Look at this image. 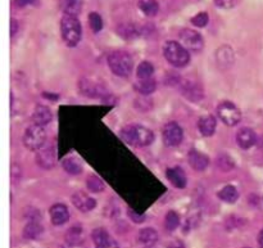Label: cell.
I'll use <instances>...</instances> for the list:
<instances>
[{
  "mask_svg": "<svg viewBox=\"0 0 263 248\" xmlns=\"http://www.w3.org/2000/svg\"><path fill=\"white\" fill-rule=\"evenodd\" d=\"M120 136L132 147H148L154 141V133L142 125H127L122 129Z\"/></svg>",
  "mask_w": 263,
  "mask_h": 248,
  "instance_id": "1",
  "label": "cell"
},
{
  "mask_svg": "<svg viewBox=\"0 0 263 248\" xmlns=\"http://www.w3.org/2000/svg\"><path fill=\"white\" fill-rule=\"evenodd\" d=\"M61 35L67 46L75 48L80 43L82 36V27L79 18L64 14L61 20Z\"/></svg>",
  "mask_w": 263,
  "mask_h": 248,
  "instance_id": "2",
  "label": "cell"
},
{
  "mask_svg": "<svg viewBox=\"0 0 263 248\" xmlns=\"http://www.w3.org/2000/svg\"><path fill=\"white\" fill-rule=\"evenodd\" d=\"M107 62L112 72L118 77H128L134 69L132 57L125 50H115L109 53Z\"/></svg>",
  "mask_w": 263,
  "mask_h": 248,
  "instance_id": "3",
  "label": "cell"
},
{
  "mask_svg": "<svg viewBox=\"0 0 263 248\" xmlns=\"http://www.w3.org/2000/svg\"><path fill=\"white\" fill-rule=\"evenodd\" d=\"M163 55L173 67L182 68L190 62V53L181 43L170 40L163 45Z\"/></svg>",
  "mask_w": 263,
  "mask_h": 248,
  "instance_id": "4",
  "label": "cell"
},
{
  "mask_svg": "<svg viewBox=\"0 0 263 248\" xmlns=\"http://www.w3.org/2000/svg\"><path fill=\"white\" fill-rule=\"evenodd\" d=\"M46 141V131L44 126L40 125H31L26 129L23 134V144L28 151L39 152L44 148Z\"/></svg>",
  "mask_w": 263,
  "mask_h": 248,
  "instance_id": "5",
  "label": "cell"
},
{
  "mask_svg": "<svg viewBox=\"0 0 263 248\" xmlns=\"http://www.w3.org/2000/svg\"><path fill=\"white\" fill-rule=\"evenodd\" d=\"M217 114L218 118L225 125L232 128L239 124L242 120V112L236 104H234L230 100H223L217 106Z\"/></svg>",
  "mask_w": 263,
  "mask_h": 248,
  "instance_id": "6",
  "label": "cell"
},
{
  "mask_svg": "<svg viewBox=\"0 0 263 248\" xmlns=\"http://www.w3.org/2000/svg\"><path fill=\"white\" fill-rule=\"evenodd\" d=\"M179 39H180L181 44L191 52H201L203 46H204V40L203 36L195 30L191 28H183L179 34Z\"/></svg>",
  "mask_w": 263,
  "mask_h": 248,
  "instance_id": "7",
  "label": "cell"
},
{
  "mask_svg": "<svg viewBox=\"0 0 263 248\" xmlns=\"http://www.w3.org/2000/svg\"><path fill=\"white\" fill-rule=\"evenodd\" d=\"M162 139L163 143L167 147H171V148L180 145L183 139L182 128L177 122H175V121L167 122L162 130Z\"/></svg>",
  "mask_w": 263,
  "mask_h": 248,
  "instance_id": "8",
  "label": "cell"
},
{
  "mask_svg": "<svg viewBox=\"0 0 263 248\" xmlns=\"http://www.w3.org/2000/svg\"><path fill=\"white\" fill-rule=\"evenodd\" d=\"M79 89L81 94L89 98H103L107 94V90L104 89L101 83L87 77H83L79 81Z\"/></svg>",
  "mask_w": 263,
  "mask_h": 248,
  "instance_id": "9",
  "label": "cell"
},
{
  "mask_svg": "<svg viewBox=\"0 0 263 248\" xmlns=\"http://www.w3.org/2000/svg\"><path fill=\"white\" fill-rule=\"evenodd\" d=\"M36 162L41 169H53L57 163L56 148L52 147V145H48V147H44V148L40 149L38 152V155H36Z\"/></svg>",
  "mask_w": 263,
  "mask_h": 248,
  "instance_id": "10",
  "label": "cell"
},
{
  "mask_svg": "<svg viewBox=\"0 0 263 248\" xmlns=\"http://www.w3.org/2000/svg\"><path fill=\"white\" fill-rule=\"evenodd\" d=\"M91 237H93V241L97 248H120L117 242L103 227H98V229L93 230Z\"/></svg>",
  "mask_w": 263,
  "mask_h": 248,
  "instance_id": "11",
  "label": "cell"
},
{
  "mask_svg": "<svg viewBox=\"0 0 263 248\" xmlns=\"http://www.w3.org/2000/svg\"><path fill=\"white\" fill-rule=\"evenodd\" d=\"M187 161H189L191 169L199 171V173L207 170V167L209 166V157L198 149H190V152L187 153Z\"/></svg>",
  "mask_w": 263,
  "mask_h": 248,
  "instance_id": "12",
  "label": "cell"
},
{
  "mask_svg": "<svg viewBox=\"0 0 263 248\" xmlns=\"http://www.w3.org/2000/svg\"><path fill=\"white\" fill-rule=\"evenodd\" d=\"M71 200H72V203L75 204V207L81 212H90L97 207V201L94 200L93 197L83 193V192L75 193Z\"/></svg>",
  "mask_w": 263,
  "mask_h": 248,
  "instance_id": "13",
  "label": "cell"
},
{
  "mask_svg": "<svg viewBox=\"0 0 263 248\" xmlns=\"http://www.w3.org/2000/svg\"><path fill=\"white\" fill-rule=\"evenodd\" d=\"M234 61H235V54L229 45H223L216 53V62L221 69H229L234 65Z\"/></svg>",
  "mask_w": 263,
  "mask_h": 248,
  "instance_id": "14",
  "label": "cell"
},
{
  "mask_svg": "<svg viewBox=\"0 0 263 248\" xmlns=\"http://www.w3.org/2000/svg\"><path fill=\"white\" fill-rule=\"evenodd\" d=\"M50 214V220L56 226H61V225L66 224L67 221L69 220V211L67 206L62 203H56L53 204L49 210Z\"/></svg>",
  "mask_w": 263,
  "mask_h": 248,
  "instance_id": "15",
  "label": "cell"
},
{
  "mask_svg": "<svg viewBox=\"0 0 263 248\" xmlns=\"http://www.w3.org/2000/svg\"><path fill=\"white\" fill-rule=\"evenodd\" d=\"M166 176L168 181L172 184L173 186H176L179 189H183L186 188L187 185V178L186 174L183 171L181 167L176 166V167H171V169H167Z\"/></svg>",
  "mask_w": 263,
  "mask_h": 248,
  "instance_id": "16",
  "label": "cell"
},
{
  "mask_svg": "<svg viewBox=\"0 0 263 248\" xmlns=\"http://www.w3.org/2000/svg\"><path fill=\"white\" fill-rule=\"evenodd\" d=\"M236 143L243 149L252 148L257 143V134L249 128L240 129L236 133Z\"/></svg>",
  "mask_w": 263,
  "mask_h": 248,
  "instance_id": "17",
  "label": "cell"
},
{
  "mask_svg": "<svg viewBox=\"0 0 263 248\" xmlns=\"http://www.w3.org/2000/svg\"><path fill=\"white\" fill-rule=\"evenodd\" d=\"M32 120H34V124L40 125V126H46V125L50 124L53 120L52 111H50L49 107H46V106L39 104V106L35 107Z\"/></svg>",
  "mask_w": 263,
  "mask_h": 248,
  "instance_id": "18",
  "label": "cell"
},
{
  "mask_svg": "<svg viewBox=\"0 0 263 248\" xmlns=\"http://www.w3.org/2000/svg\"><path fill=\"white\" fill-rule=\"evenodd\" d=\"M216 128H217V121L212 114L202 116L198 121V129L203 136H212L216 133Z\"/></svg>",
  "mask_w": 263,
  "mask_h": 248,
  "instance_id": "19",
  "label": "cell"
},
{
  "mask_svg": "<svg viewBox=\"0 0 263 248\" xmlns=\"http://www.w3.org/2000/svg\"><path fill=\"white\" fill-rule=\"evenodd\" d=\"M117 34L123 40H135L140 36V28L134 23L125 22L117 26Z\"/></svg>",
  "mask_w": 263,
  "mask_h": 248,
  "instance_id": "20",
  "label": "cell"
},
{
  "mask_svg": "<svg viewBox=\"0 0 263 248\" xmlns=\"http://www.w3.org/2000/svg\"><path fill=\"white\" fill-rule=\"evenodd\" d=\"M181 91L190 102H199L201 99H203V90L195 83H190V81L183 83L181 87Z\"/></svg>",
  "mask_w": 263,
  "mask_h": 248,
  "instance_id": "21",
  "label": "cell"
},
{
  "mask_svg": "<svg viewBox=\"0 0 263 248\" xmlns=\"http://www.w3.org/2000/svg\"><path fill=\"white\" fill-rule=\"evenodd\" d=\"M158 233L153 227H144L139 231V243L144 247H153L158 242Z\"/></svg>",
  "mask_w": 263,
  "mask_h": 248,
  "instance_id": "22",
  "label": "cell"
},
{
  "mask_svg": "<svg viewBox=\"0 0 263 248\" xmlns=\"http://www.w3.org/2000/svg\"><path fill=\"white\" fill-rule=\"evenodd\" d=\"M59 7L67 16L77 17L82 9V0H59Z\"/></svg>",
  "mask_w": 263,
  "mask_h": 248,
  "instance_id": "23",
  "label": "cell"
},
{
  "mask_svg": "<svg viewBox=\"0 0 263 248\" xmlns=\"http://www.w3.org/2000/svg\"><path fill=\"white\" fill-rule=\"evenodd\" d=\"M218 198L226 203H235L239 200V190L234 185H225L218 192Z\"/></svg>",
  "mask_w": 263,
  "mask_h": 248,
  "instance_id": "24",
  "label": "cell"
},
{
  "mask_svg": "<svg viewBox=\"0 0 263 248\" xmlns=\"http://www.w3.org/2000/svg\"><path fill=\"white\" fill-rule=\"evenodd\" d=\"M138 7L148 17H154L160 12V4L157 0H139Z\"/></svg>",
  "mask_w": 263,
  "mask_h": 248,
  "instance_id": "25",
  "label": "cell"
},
{
  "mask_svg": "<svg viewBox=\"0 0 263 248\" xmlns=\"http://www.w3.org/2000/svg\"><path fill=\"white\" fill-rule=\"evenodd\" d=\"M63 169L69 175H80L82 173V165L76 157H67L62 161Z\"/></svg>",
  "mask_w": 263,
  "mask_h": 248,
  "instance_id": "26",
  "label": "cell"
},
{
  "mask_svg": "<svg viewBox=\"0 0 263 248\" xmlns=\"http://www.w3.org/2000/svg\"><path fill=\"white\" fill-rule=\"evenodd\" d=\"M134 88H135L136 91H139L142 95H149L156 91L157 89V83L156 80L153 79H146V80H138L135 84H134Z\"/></svg>",
  "mask_w": 263,
  "mask_h": 248,
  "instance_id": "27",
  "label": "cell"
},
{
  "mask_svg": "<svg viewBox=\"0 0 263 248\" xmlns=\"http://www.w3.org/2000/svg\"><path fill=\"white\" fill-rule=\"evenodd\" d=\"M67 245L71 246H80L83 242V230L80 226H72L68 229L66 234Z\"/></svg>",
  "mask_w": 263,
  "mask_h": 248,
  "instance_id": "28",
  "label": "cell"
},
{
  "mask_svg": "<svg viewBox=\"0 0 263 248\" xmlns=\"http://www.w3.org/2000/svg\"><path fill=\"white\" fill-rule=\"evenodd\" d=\"M42 226L39 220H30L23 229V237L27 239H36L41 235Z\"/></svg>",
  "mask_w": 263,
  "mask_h": 248,
  "instance_id": "29",
  "label": "cell"
},
{
  "mask_svg": "<svg viewBox=\"0 0 263 248\" xmlns=\"http://www.w3.org/2000/svg\"><path fill=\"white\" fill-rule=\"evenodd\" d=\"M153 73H154V66L148 61H144L139 65L138 69H136V76L139 80H146L152 79Z\"/></svg>",
  "mask_w": 263,
  "mask_h": 248,
  "instance_id": "30",
  "label": "cell"
},
{
  "mask_svg": "<svg viewBox=\"0 0 263 248\" xmlns=\"http://www.w3.org/2000/svg\"><path fill=\"white\" fill-rule=\"evenodd\" d=\"M87 189L90 190L91 193H101L104 190V183L101 178L95 175H90L86 180Z\"/></svg>",
  "mask_w": 263,
  "mask_h": 248,
  "instance_id": "31",
  "label": "cell"
},
{
  "mask_svg": "<svg viewBox=\"0 0 263 248\" xmlns=\"http://www.w3.org/2000/svg\"><path fill=\"white\" fill-rule=\"evenodd\" d=\"M180 225V216L175 211H170L168 214L166 215V219H164V226L168 231L176 230L177 227Z\"/></svg>",
  "mask_w": 263,
  "mask_h": 248,
  "instance_id": "32",
  "label": "cell"
},
{
  "mask_svg": "<svg viewBox=\"0 0 263 248\" xmlns=\"http://www.w3.org/2000/svg\"><path fill=\"white\" fill-rule=\"evenodd\" d=\"M217 166L222 171L229 173V171H231L235 167V162H234V159L229 155H220L217 158Z\"/></svg>",
  "mask_w": 263,
  "mask_h": 248,
  "instance_id": "33",
  "label": "cell"
},
{
  "mask_svg": "<svg viewBox=\"0 0 263 248\" xmlns=\"http://www.w3.org/2000/svg\"><path fill=\"white\" fill-rule=\"evenodd\" d=\"M89 24L95 34L101 32L103 30V18L101 17V14L97 13V12H91L89 14Z\"/></svg>",
  "mask_w": 263,
  "mask_h": 248,
  "instance_id": "34",
  "label": "cell"
},
{
  "mask_svg": "<svg viewBox=\"0 0 263 248\" xmlns=\"http://www.w3.org/2000/svg\"><path fill=\"white\" fill-rule=\"evenodd\" d=\"M208 22H209V16H208L207 12H201L191 18V23L194 24L195 27H205Z\"/></svg>",
  "mask_w": 263,
  "mask_h": 248,
  "instance_id": "35",
  "label": "cell"
},
{
  "mask_svg": "<svg viewBox=\"0 0 263 248\" xmlns=\"http://www.w3.org/2000/svg\"><path fill=\"white\" fill-rule=\"evenodd\" d=\"M215 4L222 9H231L235 7L236 1L235 0H215Z\"/></svg>",
  "mask_w": 263,
  "mask_h": 248,
  "instance_id": "36",
  "label": "cell"
},
{
  "mask_svg": "<svg viewBox=\"0 0 263 248\" xmlns=\"http://www.w3.org/2000/svg\"><path fill=\"white\" fill-rule=\"evenodd\" d=\"M11 176H12V181H13L14 184L17 183L18 180H21V178H22V170H21V167H20V166H18V165H16V163H14V165L12 166V174H11Z\"/></svg>",
  "mask_w": 263,
  "mask_h": 248,
  "instance_id": "37",
  "label": "cell"
},
{
  "mask_svg": "<svg viewBox=\"0 0 263 248\" xmlns=\"http://www.w3.org/2000/svg\"><path fill=\"white\" fill-rule=\"evenodd\" d=\"M128 216L131 217V220L135 221V223H142V221L145 220V215L138 214V212L132 210H128Z\"/></svg>",
  "mask_w": 263,
  "mask_h": 248,
  "instance_id": "38",
  "label": "cell"
},
{
  "mask_svg": "<svg viewBox=\"0 0 263 248\" xmlns=\"http://www.w3.org/2000/svg\"><path fill=\"white\" fill-rule=\"evenodd\" d=\"M38 0H14V4L17 5L18 8L27 7V5H32V4H36Z\"/></svg>",
  "mask_w": 263,
  "mask_h": 248,
  "instance_id": "39",
  "label": "cell"
},
{
  "mask_svg": "<svg viewBox=\"0 0 263 248\" xmlns=\"http://www.w3.org/2000/svg\"><path fill=\"white\" fill-rule=\"evenodd\" d=\"M18 28H20L18 22L16 21L14 18H12L11 20V38H14V36H16V34L18 32Z\"/></svg>",
  "mask_w": 263,
  "mask_h": 248,
  "instance_id": "40",
  "label": "cell"
},
{
  "mask_svg": "<svg viewBox=\"0 0 263 248\" xmlns=\"http://www.w3.org/2000/svg\"><path fill=\"white\" fill-rule=\"evenodd\" d=\"M168 248H185V246H183V243L181 241H173L172 243L168 246Z\"/></svg>",
  "mask_w": 263,
  "mask_h": 248,
  "instance_id": "41",
  "label": "cell"
},
{
  "mask_svg": "<svg viewBox=\"0 0 263 248\" xmlns=\"http://www.w3.org/2000/svg\"><path fill=\"white\" fill-rule=\"evenodd\" d=\"M258 245H260V248H263V229L258 235Z\"/></svg>",
  "mask_w": 263,
  "mask_h": 248,
  "instance_id": "42",
  "label": "cell"
},
{
  "mask_svg": "<svg viewBox=\"0 0 263 248\" xmlns=\"http://www.w3.org/2000/svg\"><path fill=\"white\" fill-rule=\"evenodd\" d=\"M58 248H71V247H69V246L67 245V246H61V247H58Z\"/></svg>",
  "mask_w": 263,
  "mask_h": 248,
  "instance_id": "43",
  "label": "cell"
},
{
  "mask_svg": "<svg viewBox=\"0 0 263 248\" xmlns=\"http://www.w3.org/2000/svg\"><path fill=\"white\" fill-rule=\"evenodd\" d=\"M144 248H153V247H144Z\"/></svg>",
  "mask_w": 263,
  "mask_h": 248,
  "instance_id": "44",
  "label": "cell"
},
{
  "mask_svg": "<svg viewBox=\"0 0 263 248\" xmlns=\"http://www.w3.org/2000/svg\"><path fill=\"white\" fill-rule=\"evenodd\" d=\"M243 248H250V247H243Z\"/></svg>",
  "mask_w": 263,
  "mask_h": 248,
  "instance_id": "45",
  "label": "cell"
}]
</instances>
